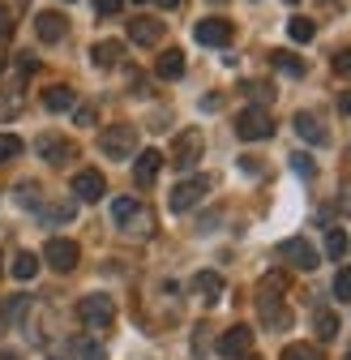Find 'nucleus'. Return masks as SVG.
Returning <instances> with one entry per match:
<instances>
[{
	"mask_svg": "<svg viewBox=\"0 0 351 360\" xmlns=\"http://www.w3.org/2000/svg\"><path fill=\"white\" fill-rule=\"evenodd\" d=\"M99 150L107 159H133L138 155V129L133 124H112L99 133Z\"/></svg>",
	"mask_w": 351,
	"mask_h": 360,
	"instance_id": "obj_1",
	"label": "nucleus"
},
{
	"mask_svg": "<svg viewBox=\"0 0 351 360\" xmlns=\"http://www.w3.org/2000/svg\"><path fill=\"white\" fill-rule=\"evenodd\" d=\"M77 313H81V322L91 326V330H107L116 322V300L107 292H91V296L77 304Z\"/></svg>",
	"mask_w": 351,
	"mask_h": 360,
	"instance_id": "obj_2",
	"label": "nucleus"
},
{
	"mask_svg": "<svg viewBox=\"0 0 351 360\" xmlns=\"http://www.w3.org/2000/svg\"><path fill=\"white\" fill-rule=\"evenodd\" d=\"M236 138H244V142H266V138H274L270 112H266V108H244V112L236 116Z\"/></svg>",
	"mask_w": 351,
	"mask_h": 360,
	"instance_id": "obj_3",
	"label": "nucleus"
},
{
	"mask_svg": "<svg viewBox=\"0 0 351 360\" xmlns=\"http://www.w3.org/2000/svg\"><path fill=\"white\" fill-rule=\"evenodd\" d=\"M201 150H206L201 129H185V133H176V142H171V163L180 167V172H189L201 159Z\"/></svg>",
	"mask_w": 351,
	"mask_h": 360,
	"instance_id": "obj_4",
	"label": "nucleus"
},
{
	"mask_svg": "<svg viewBox=\"0 0 351 360\" xmlns=\"http://www.w3.org/2000/svg\"><path fill=\"white\" fill-rule=\"evenodd\" d=\"M206 189H210V180L206 176H189V180H180V185L171 189V198H167V206L176 210V214H185L189 206H197L201 198H206Z\"/></svg>",
	"mask_w": 351,
	"mask_h": 360,
	"instance_id": "obj_5",
	"label": "nucleus"
},
{
	"mask_svg": "<svg viewBox=\"0 0 351 360\" xmlns=\"http://www.w3.org/2000/svg\"><path fill=\"white\" fill-rule=\"evenodd\" d=\"M43 257H48V266H52V270H60V275H69V270L77 266V257H81V249H77V240L52 236L48 245H43Z\"/></svg>",
	"mask_w": 351,
	"mask_h": 360,
	"instance_id": "obj_6",
	"label": "nucleus"
},
{
	"mask_svg": "<svg viewBox=\"0 0 351 360\" xmlns=\"http://www.w3.org/2000/svg\"><path fill=\"white\" fill-rule=\"evenodd\" d=\"M193 39L206 43V48H227V43H232V22H223V18H201L193 26Z\"/></svg>",
	"mask_w": 351,
	"mask_h": 360,
	"instance_id": "obj_7",
	"label": "nucleus"
},
{
	"mask_svg": "<svg viewBox=\"0 0 351 360\" xmlns=\"http://www.w3.org/2000/svg\"><path fill=\"white\" fill-rule=\"evenodd\" d=\"M103 189H107V180H103V172H95V167H86V172L73 176V193H77V202H99Z\"/></svg>",
	"mask_w": 351,
	"mask_h": 360,
	"instance_id": "obj_8",
	"label": "nucleus"
},
{
	"mask_svg": "<svg viewBox=\"0 0 351 360\" xmlns=\"http://www.w3.org/2000/svg\"><path fill=\"white\" fill-rule=\"evenodd\" d=\"M249 347H253V330L249 326H232L223 339H218V356H223V360H240Z\"/></svg>",
	"mask_w": 351,
	"mask_h": 360,
	"instance_id": "obj_9",
	"label": "nucleus"
},
{
	"mask_svg": "<svg viewBox=\"0 0 351 360\" xmlns=\"http://www.w3.org/2000/svg\"><path fill=\"white\" fill-rule=\"evenodd\" d=\"M138 163H133V180L142 189H150L154 180H159V172H163V155L159 150H142V155H133Z\"/></svg>",
	"mask_w": 351,
	"mask_h": 360,
	"instance_id": "obj_10",
	"label": "nucleus"
},
{
	"mask_svg": "<svg viewBox=\"0 0 351 360\" xmlns=\"http://www.w3.org/2000/svg\"><path fill=\"white\" fill-rule=\"evenodd\" d=\"M34 30H39L43 43H60L65 30H69V22H65V13H56V9H43V13L34 18Z\"/></svg>",
	"mask_w": 351,
	"mask_h": 360,
	"instance_id": "obj_11",
	"label": "nucleus"
},
{
	"mask_svg": "<svg viewBox=\"0 0 351 360\" xmlns=\"http://www.w3.org/2000/svg\"><path fill=\"white\" fill-rule=\"evenodd\" d=\"M128 39L142 43V48H154L163 39V22L159 18H128Z\"/></svg>",
	"mask_w": 351,
	"mask_h": 360,
	"instance_id": "obj_12",
	"label": "nucleus"
},
{
	"mask_svg": "<svg viewBox=\"0 0 351 360\" xmlns=\"http://www.w3.org/2000/svg\"><path fill=\"white\" fill-rule=\"evenodd\" d=\"M283 257H287L296 270H317V262H322V257H317V249H313L309 240H300V236L283 245Z\"/></svg>",
	"mask_w": 351,
	"mask_h": 360,
	"instance_id": "obj_13",
	"label": "nucleus"
},
{
	"mask_svg": "<svg viewBox=\"0 0 351 360\" xmlns=\"http://www.w3.org/2000/svg\"><path fill=\"white\" fill-rule=\"evenodd\" d=\"M296 133L304 142H313V146H326L330 142V133H326V124L313 116V112H296Z\"/></svg>",
	"mask_w": 351,
	"mask_h": 360,
	"instance_id": "obj_14",
	"label": "nucleus"
},
{
	"mask_svg": "<svg viewBox=\"0 0 351 360\" xmlns=\"http://www.w3.org/2000/svg\"><path fill=\"white\" fill-rule=\"evenodd\" d=\"M193 292L206 304H214L218 296H223V275H214V270H197V275H193Z\"/></svg>",
	"mask_w": 351,
	"mask_h": 360,
	"instance_id": "obj_15",
	"label": "nucleus"
},
{
	"mask_svg": "<svg viewBox=\"0 0 351 360\" xmlns=\"http://www.w3.org/2000/svg\"><path fill=\"white\" fill-rule=\"evenodd\" d=\"M39 155L48 159V163H69L77 155V146L65 142V138H39Z\"/></svg>",
	"mask_w": 351,
	"mask_h": 360,
	"instance_id": "obj_16",
	"label": "nucleus"
},
{
	"mask_svg": "<svg viewBox=\"0 0 351 360\" xmlns=\"http://www.w3.org/2000/svg\"><path fill=\"white\" fill-rule=\"evenodd\" d=\"M283 292H287V275H283V270H270V275H266V279L257 283V304L283 300Z\"/></svg>",
	"mask_w": 351,
	"mask_h": 360,
	"instance_id": "obj_17",
	"label": "nucleus"
},
{
	"mask_svg": "<svg viewBox=\"0 0 351 360\" xmlns=\"http://www.w3.org/2000/svg\"><path fill=\"white\" fill-rule=\"evenodd\" d=\"M154 73H159V77H167V82H176V77L185 73V52H180V48H167V52L159 56Z\"/></svg>",
	"mask_w": 351,
	"mask_h": 360,
	"instance_id": "obj_18",
	"label": "nucleus"
},
{
	"mask_svg": "<svg viewBox=\"0 0 351 360\" xmlns=\"http://www.w3.org/2000/svg\"><path fill=\"white\" fill-rule=\"evenodd\" d=\"M43 108L48 112H69L73 108V86H48L43 90Z\"/></svg>",
	"mask_w": 351,
	"mask_h": 360,
	"instance_id": "obj_19",
	"label": "nucleus"
},
{
	"mask_svg": "<svg viewBox=\"0 0 351 360\" xmlns=\"http://www.w3.org/2000/svg\"><path fill=\"white\" fill-rule=\"evenodd\" d=\"M120 43L116 39H103V43H95V52H91V60L99 65V69H112V65H120Z\"/></svg>",
	"mask_w": 351,
	"mask_h": 360,
	"instance_id": "obj_20",
	"label": "nucleus"
},
{
	"mask_svg": "<svg viewBox=\"0 0 351 360\" xmlns=\"http://www.w3.org/2000/svg\"><path fill=\"white\" fill-rule=\"evenodd\" d=\"M257 313H261V322H266L270 330H283V326L291 322V313L283 309V300H270V304H257Z\"/></svg>",
	"mask_w": 351,
	"mask_h": 360,
	"instance_id": "obj_21",
	"label": "nucleus"
},
{
	"mask_svg": "<svg viewBox=\"0 0 351 360\" xmlns=\"http://www.w3.org/2000/svg\"><path fill=\"white\" fill-rule=\"evenodd\" d=\"M138 214H142V202H133V198H116V202H112V219L120 223V228H128Z\"/></svg>",
	"mask_w": 351,
	"mask_h": 360,
	"instance_id": "obj_22",
	"label": "nucleus"
},
{
	"mask_svg": "<svg viewBox=\"0 0 351 360\" xmlns=\"http://www.w3.org/2000/svg\"><path fill=\"white\" fill-rule=\"evenodd\" d=\"M313 330H317V339H334L338 335V313L334 309H317L313 313Z\"/></svg>",
	"mask_w": 351,
	"mask_h": 360,
	"instance_id": "obj_23",
	"label": "nucleus"
},
{
	"mask_svg": "<svg viewBox=\"0 0 351 360\" xmlns=\"http://www.w3.org/2000/svg\"><path fill=\"white\" fill-rule=\"evenodd\" d=\"M34 275H39V257L22 249V253L13 257V279H22V283H26V279H34Z\"/></svg>",
	"mask_w": 351,
	"mask_h": 360,
	"instance_id": "obj_24",
	"label": "nucleus"
},
{
	"mask_svg": "<svg viewBox=\"0 0 351 360\" xmlns=\"http://www.w3.org/2000/svg\"><path fill=\"white\" fill-rule=\"evenodd\" d=\"M22 108V86H5L0 90V120H9Z\"/></svg>",
	"mask_w": 351,
	"mask_h": 360,
	"instance_id": "obj_25",
	"label": "nucleus"
},
{
	"mask_svg": "<svg viewBox=\"0 0 351 360\" xmlns=\"http://www.w3.org/2000/svg\"><path fill=\"white\" fill-rule=\"evenodd\" d=\"M287 34H291L296 43H309V39L317 34V26H313L309 18H291V22H287Z\"/></svg>",
	"mask_w": 351,
	"mask_h": 360,
	"instance_id": "obj_26",
	"label": "nucleus"
},
{
	"mask_svg": "<svg viewBox=\"0 0 351 360\" xmlns=\"http://www.w3.org/2000/svg\"><path fill=\"white\" fill-rule=\"evenodd\" d=\"M274 69L279 73H291V77H304V60L291 56V52H274Z\"/></svg>",
	"mask_w": 351,
	"mask_h": 360,
	"instance_id": "obj_27",
	"label": "nucleus"
},
{
	"mask_svg": "<svg viewBox=\"0 0 351 360\" xmlns=\"http://www.w3.org/2000/svg\"><path fill=\"white\" fill-rule=\"evenodd\" d=\"M283 360H322V352L313 343H287L283 347Z\"/></svg>",
	"mask_w": 351,
	"mask_h": 360,
	"instance_id": "obj_28",
	"label": "nucleus"
},
{
	"mask_svg": "<svg viewBox=\"0 0 351 360\" xmlns=\"http://www.w3.org/2000/svg\"><path fill=\"white\" fill-rule=\"evenodd\" d=\"M326 253H330V257H343V253H347V232H343V228H330V232H326Z\"/></svg>",
	"mask_w": 351,
	"mask_h": 360,
	"instance_id": "obj_29",
	"label": "nucleus"
},
{
	"mask_svg": "<svg viewBox=\"0 0 351 360\" xmlns=\"http://www.w3.org/2000/svg\"><path fill=\"white\" fill-rule=\"evenodd\" d=\"M13 155H22V138L18 133H0V163H9Z\"/></svg>",
	"mask_w": 351,
	"mask_h": 360,
	"instance_id": "obj_30",
	"label": "nucleus"
},
{
	"mask_svg": "<svg viewBox=\"0 0 351 360\" xmlns=\"http://www.w3.org/2000/svg\"><path fill=\"white\" fill-rule=\"evenodd\" d=\"M330 292H334V300H351V266H343L338 275H334V288Z\"/></svg>",
	"mask_w": 351,
	"mask_h": 360,
	"instance_id": "obj_31",
	"label": "nucleus"
},
{
	"mask_svg": "<svg viewBox=\"0 0 351 360\" xmlns=\"http://www.w3.org/2000/svg\"><path fill=\"white\" fill-rule=\"evenodd\" d=\"M26 309H30V300H26V296H13V300L5 304V322H22Z\"/></svg>",
	"mask_w": 351,
	"mask_h": 360,
	"instance_id": "obj_32",
	"label": "nucleus"
},
{
	"mask_svg": "<svg viewBox=\"0 0 351 360\" xmlns=\"http://www.w3.org/2000/svg\"><path fill=\"white\" fill-rule=\"evenodd\" d=\"M18 202L22 206H39V185H34V180H26V185L18 189Z\"/></svg>",
	"mask_w": 351,
	"mask_h": 360,
	"instance_id": "obj_33",
	"label": "nucleus"
},
{
	"mask_svg": "<svg viewBox=\"0 0 351 360\" xmlns=\"http://www.w3.org/2000/svg\"><path fill=\"white\" fill-rule=\"evenodd\" d=\"M43 219H60V223H69V219H73V206H69V202H56V206L43 210Z\"/></svg>",
	"mask_w": 351,
	"mask_h": 360,
	"instance_id": "obj_34",
	"label": "nucleus"
},
{
	"mask_svg": "<svg viewBox=\"0 0 351 360\" xmlns=\"http://www.w3.org/2000/svg\"><path fill=\"white\" fill-rule=\"evenodd\" d=\"M334 73H338V77H351V48L334 52Z\"/></svg>",
	"mask_w": 351,
	"mask_h": 360,
	"instance_id": "obj_35",
	"label": "nucleus"
},
{
	"mask_svg": "<svg viewBox=\"0 0 351 360\" xmlns=\"http://www.w3.org/2000/svg\"><path fill=\"white\" fill-rule=\"evenodd\" d=\"M291 167H296L300 176H317V163H313L309 155H291Z\"/></svg>",
	"mask_w": 351,
	"mask_h": 360,
	"instance_id": "obj_36",
	"label": "nucleus"
},
{
	"mask_svg": "<svg viewBox=\"0 0 351 360\" xmlns=\"http://www.w3.org/2000/svg\"><path fill=\"white\" fill-rule=\"evenodd\" d=\"M244 90L253 99H274V86H266V82H244Z\"/></svg>",
	"mask_w": 351,
	"mask_h": 360,
	"instance_id": "obj_37",
	"label": "nucleus"
},
{
	"mask_svg": "<svg viewBox=\"0 0 351 360\" xmlns=\"http://www.w3.org/2000/svg\"><path fill=\"white\" fill-rule=\"evenodd\" d=\"M120 5H124V0H95V13L112 18V13H120Z\"/></svg>",
	"mask_w": 351,
	"mask_h": 360,
	"instance_id": "obj_38",
	"label": "nucleus"
},
{
	"mask_svg": "<svg viewBox=\"0 0 351 360\" xmlns=\"http://www.w3.org/2000/svg\"><path fill=\"white\" fill-rule=\"evenodd\" d=\"M95 116H99V112H95V103H86V108H77V124H81V129H86V124H95Z\"/></svg>",
	"mask_w": 351,
	"mask_h": 360,
	"instance_id": "obj_39",
	"label": "nucleus"
},
{
	"mask_svg": "<svg viewBox=\"0 0 351 360\" xmlns=\"http://www.w3.org/2000/svg\"><path fill=\"white\" fill-rule=\"evenodd\" d=\"M9 30H13V13L0 5V39H9Z\"/></svg>",
	"mask_w": 351,
	"mask_h": 360,
	"instance_id": "obj_40",
	"label": "nucleus"
},
{
	"mask_svg": "<svg viewBox=\"0 0 351 360\" xmlns=\"http://www.w3.org/2000/svg\"><path fill=\"white\" fill-rule=\"evenodd\" d=\"M338 112L351 116V90H343V95H338Z\"/></svg>",
	"mask_w": 351,
	"mask_h": 360,
	"instance_id": "obj_41",
	"label": "nucleus"
},
{
	"mask_svg": "<svg viewBox=\"0 0 351 360\" xmlns=\"http://www.w3.org/2000/svg\"><path fill=\"white\" fill-rule=\"evenodd\" d=\"M81 360H103V352H99V347H86V352H81Z\"/></svg>",
	"mask_w": 351,
	"mask_h": 360,
	"instance_id": "obj_42",
	"label": "nucleus"
},
{
	"mask_svg": "<svg viewBox=\"0 0 351 360\" xmlns=\"http://www.w3.org/2000/svg\"><path fill=\"white\" fill-rule=\"evenodd\" d=\"M159 5H163V9H180V5H185V0H159Z\"/></svg>",
	"mask_w": 351,
	"mask_h": 360,
	"instance_id": "obj_43",
	"label": "nucleus"
},
{
	"mask_svg": "<svg viewBox=\"0 0 351 360\" xmlns=\"http://www.w3.org/2000/svg\"><path fill=\"white\" fill-rule=\"evenodd\" d=\"M0 360H18V356H13V352H0Z\"/></svg>",
	"mask_w": 351,
	"mask_h": 360,
	"instance_id": "obj_44",
	"label": "nucleus"
},
{
	"mask_svg": "<svg viewBox=\"0 0 351 360\" xmlns=\"http://www.w3.org/2000/svg\"><path fill=\"white\" fill-rule=\"evenodd\" d=\"M240 360H257V356H240Z\"/></svg>",
	"mask_w": 351,
	"mask_h": 360,
	"instance_id": "obj_45",
	"label": "nucleus"
},
{
	"mask_svg": "<svg viewBox=\"0 0 351 360\" xmlns=\"http://www.w3.org/2000/svg\"><path fill=\"white\" fill-rule=\"evenodd\" d=\"M133 5H146V0H133Z\"/></svg>",
	"mask_w": 351,
	"mask_h": 360,
	"instance_id": "obj_46",
	"label": "nucleus"
},
{
	"mask_svg": "<svg viewBox=\"0 0 351 360\" xmlns=\"http://www.w3.org/2000/svg\"><path fill=\"white\" fill-rule=\"evenodd\" d=\"M0 330H5V322H0Z\"/></svg>",
	"mask_w": 351,
	"mask_h": 360,
	"instance_id": "obj_47",
	"label": "nucleus"
},
{
	"mask_svg": "<svg viewBox=\"0 0 351 360\" xmlns=\"http://www.w3.org/2000/svg\"><path fill=\"white\" fill-rule=\"evenodd\" d=\"M287 5H296V0H287Z\"/></svg>",
	"mask_w": 351,
	"mask_h": 360,
	"instance_id": "obj_48",
	"label": "nucleus"
},
{
	"mask_svg": "<svg viewBox=\"0 0 351 360\" xmlns=\"http://www.w3.org/2000/svg\"><path fill=\"white\" fill-rule=\"evenodd\" d=\"M214 5H218V0H214Z\"/></svg>",
	"mask_w": 351,
	"mask_h": 360,
	"instance_id": "obj_49",
	"label": "nucleus"
}]
</instances>
